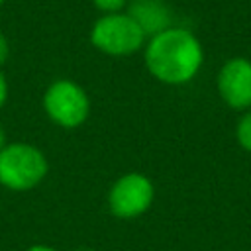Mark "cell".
<instances>
[{"instance_id": "6da1fadb", "label": "cell", "mask_w": 251, "mask_h": 251, "mask_svg": "<svg viewBox=\"0 0 251 251\" xmlns=\"http://www.w3.org/2000/svg\"><path fill=\"white\" fill-rule=\"evenodd\" d=\"M202 59L200 41L188 29L175 25L153 35L145 49L149 73L167 84L188 82L198 73Z\"/></svg>"}, {"instance_id": "7a4b0ae2", "label": "cell", "mask_w": 251, "mask_h": 251, "mask_svg": "<svg viewBox=\"0 0 251 251\" xmlns=\"http://www.w3.org/2000/svg\"><path fill=\"white\" fill-rule=\"evenodd\" d=\"M47 161L27 143H12L0 151V182L12 190H27L43 180Z\"/></svg>"}, {"instance_id": "3957f363", "label": "cell", "mask_w": 251, "mask_h": 251, "mask_svg": "<svg viewBox=\"0 0 251 251\" xmlns=\"http://www.w3.org/2000/svg\"><path fill=\"white\" fill-rule=\"evenodd\" d=\"M90 41L102 53L122 57L135 53L143 45L145 33L129 14L116 12L96 20L90 31Z\"/></svg>"}, {"instance_id": "277c9868", "label": "cell", "mask_w": 251, "mask_h": 251, "mask_svg": "<svg viewBox=\"0 0 251 251\" xmlns=\"http://www.w3.org/2000/svg\"><path fill=\"white\" fill-rule=\"evenodd\" d=\"M43 106L49 118L63 127L80 126L86 120L90 110L86 92L73 80L53 82L43 96Z\"/></svg>"}, {"instance_id": "5b68a950", "label": "cell", "mask_w": 251, "mask_h": 251, "mask_svg": "<svg viewBox=\"0 0 251 251\" xmlns=\"http://www.w3.org/2000/svg\"><path fill=\"white\" fill-rule=\"evenodd\" d=\"M153 202V184L139 173L124 175L110 190V208L120 218H135Z\"/></svg>"}, {"instance_id": "8992f818", "label": "cell", "mask_w": 251, "mask_h": 251, "mask_svg": "<svg viewBox=\"0 0 251 251\" xmlns=\"http://www.w3.org/2000/svg\"><path fill=\"white\" fill-rule=\"evenodd\" d=\"M218 88L231 108L251 106V63L241 57L229 59L218 75Z\"/></svg>"}, {"instance_id": "52a82bcc", "label": "cell", "mask_w": 251, "mask_h": 251, "mask_svg": "<svg viewBox=\"0 0 251 251\" xmlns=\"http://www.w3.org/2000/svg\"><path fill=\"white\" fill-rule=\"evenodd\" d=\"M145 35H157L171 27L173 14L163 0H133L127 12Z\"/></svg>"}, {"instance_id": "ba28073f", "label": "cell", "mask_w": 251, "mask_h": 251, "mask_svg": "<svg viewBox=\"0 0 251 251\" xmlns=\"http://www.w3.org/2000/svg\"><path fill=\"white\" fill-rule=\"evenodd\" d=\"M237 141L243 149L251 151V112L245 114L237 124Z\"/></svg>"}, {"instance_id": "9c48e42d", "label": "cell", "mask_w": 251, "mask_h": 251, "mask_svg": "<svg viewBox=\"0 0 251 251\" xmlns=\"http://www.w3.org/2000/svg\"><path fill=\"white\" fill-rule=\"evenodd\" d=\"M127 0H92V4L104 14H116L126 6Z\"/></svg>"}, {"instance_id": "30bf717a", "label": "cell", "mask_w": 251, "mask_h": 251, "mask_svg": "<svg viewBox=\"0 0 251 251\" xmlns=\"http://www.w3.org/2000/svg\"><path fill=\"white\" fill-rule=\"evenodd\" d=\"M8 41H6V37L0 33V65H4V61L8 59Z\"/></svg>"}, {"instance_id": "8fae6325", "label": "cell", "mask_w": 251, "mask_h": 251, "mask_svg": "<svg viewBox=\"0 0 251 251\" xmlns=\"http://www.w3.org/2000/svg\"><path fill=\"white\" fill-rule=\"evenodd\" d=\"M6 96H8V84H6V78H4V75L0 73V108L4 106V102H6Z\"/></svg>"}, {"instance_id": "7c38bea8", "label": "cell", "mask_w": 251, "mask_h": 251, "mask_svg": "<svg viewBox=\"0 0 251 251\" xmlns=\"http://www.w3.org/2000/svg\"><path fill=\"white\" fill-rule=\"evenodd\" d=\"M27 251H57V249H53V247H47V245H33V247H29Z\"/></svg>"}, {"instance_id": "4fadbf2b", "label": "cell", "mask_w": 251, "mask_h": 251, "mask_svg": "<svg viewBox=\"0 0 251 251\" xmlns=\"http://www.w3.org/2000/svg\"><path fill=\"white\" fill-rule=\"evenodd\" d=\"M6 147V135H4V131H2V127H0V151Z\"/></svg>"}, {"instance_id": "5bb4252c", "label": "cell", "mask_w": 251, "mask_h": 251, "mask_svg": "<svg viewBox=\"0 0 251 251\" xmlns=\"http://www.w3.org/2000/svg\"><path fill=\"white\" fill-rule=\"evenodd\" d=\"M4 2H6V0H0V4H4Z\"/></svg>"}, {"instance_id": "9a60e30c", "label": "cell", "mask_w": 251, "mask_h": 251, "mask_svg": "<svg viewBox=\"0 0 251 251\" xmlns=\"http://www.w3.org/2000/svg\"><path fill=\"white\" fill-rule=\"evenodd\" d=\"M80 251H88V249H80Z\"/></svg>"}]
</instances>
